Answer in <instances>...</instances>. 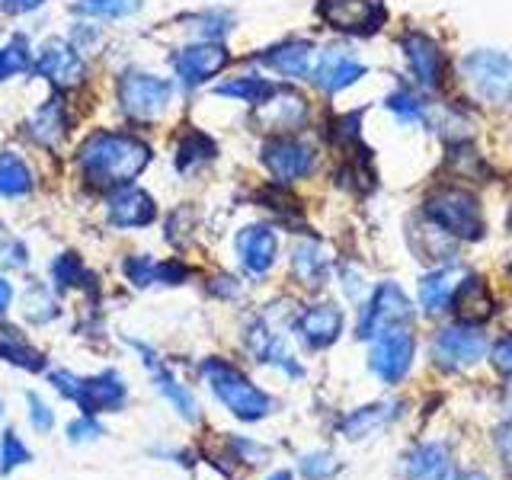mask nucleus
Masks as SVG:
<instances>
[{
  "label": "nucleus",
  "mask_w": 512,
  "mask_h": 480,
  "mask_svg": "<svg viewBox=\"0 0 512 480\" xmlns=\"http://www.w3.org/2000/svg\"><path fill=\"white\" fill-rule=\"evenodd\" d=\"M452 452L442 442H423L407 455V480H448Z\"/></svg>",
  "instance_id": "nucleus-24"
},
{
  "label": "nucleus",
  "mask_w": 512,
  "mask_h": 480,
  "mask_svg": "<svg viewBox=\"0 0 512 480\" xmlns=\"http://www.w3.org/2000/svg\"><path fill=\"white\" fill-rule=\"evenodd\" d=\"M231 445H234V452H237L240 458H244V461H250V464L266 461V448H260V445L250 442V439H234Z\"/></svg>",
  "instance_id": "nucleus-46"
},
{
  "label": "nucleus",
  "mask_w": 512,
  "mask_h": 480,
  "mask_svg": "<svg viewBox=\"0 0 512 480\" xmlns=\"http://www.w3.org/2000/svg\"><path fill=\"white\" fill-rule=\"evenodd\" d=\"M256 109H260V125L269 132H292V128L308 122V100L288 87H276L269 100Z\"/></svg>",
  "instance_id": "nucleus-20"
},
{
  "label": "nucleus",
  "mask_w": 512,
  "mask_h": 480,
  "mask_svg": "<svg viewBox=\"0 0 512 480\" xmlns=\"http://www.w3.org/2000/svg\"><path fill=\"white\" fill-rule=\"evenodd\" d=\"M68 125H71L68 106H64L61 96H52V100H45L29 116V138L36 144H45V148H52V144H58L68 135Z\"/></svg>",
  "instance_id": "nucleus-23"
},
{
  "label": "nucleus",
  "mask_w": 512,
  "mask_h": 480,
  "mask_svg": "<svg viewBox=\"0 0 512 480\" xmlns=\"http://www.w3.org/2000/svg\"><path fill=\"white\" fill-rule=\"evenodd\" d=\"M26 404H29V423H32V429L36 432H52L55 429V413H52V407L45 404V400L39 397V394H26Z\"/></svg>",
  "instance_id": "nucleus-43"
},
{
  "label": "nucleus",
  "mask_w": 512,
  "mask_h": 480,
  "mask_svg": "<svg viewBox=\"0 0 512 480\" xmlns=\"http://www.w3.org/2000/svg\"><path fill=\"white\" fill-rule=\"evenodd\" d=\"M394 416V410L388 404H368V407H359V410H352L349 416H343V423H340V432L346 439H365V436H372L375 429H381L384 423H388Z\"/></svg>",
  "instance_id": "nucleus-31"
},
{
  "label": "nucleus",
  "mask_w": 512,
  "mask_h": 480,
  "mask_svg": "<svg viewBox=\"0 0 512 480\" xmlns=\"http://www.w3.org/2000/svg\"><path fill=\"white\" fill-rule=\"evenodd\" d=\"M410 317H413V308H410V298L404 295V288L397 282H381L359 314V336L362 340H375L381 330L407 327Z\"/></svg>",
  "instance_id": "nucleus-7"
},
{
  "label": "nucleus",
  "mask_w": 512,
  "mask_h": 480,
  "mask_svg": "<svg viewBox=\"0 0 512 480\" xmlns=\"http://www.w3.org/2000/svg\"><path fill=\"white\" fill-rule=\"evenodd\" d=\"M295 333L304 346L311 349H324L330 343L340 340L343 333V311L336 304L324 301V304H311L295 317Z\"/></svg>",
  "instance_id": "nucleus-19"
},
{
  "label": "nucleus",
  "mask_w": 512,
  "mask_h": 480,
  "mask_svg": "<svg viewBox=\"0 0 512 480\" xmlns=\"http://www.w3.org/2000/svg\"><path fill=\"white\" fill-rule=\"evenodd\" d=\"M484 352H487V333L480 330V324H471V320L448 324L445 330L436 333V343H432V356L448 372L480 362Z\"/></svg>",
  "instance_id": "nucleus-8"
},
{
  "label": "nucleus",
  "mask_w": 512,
  "mask_h": 480,
  "mask_svg": "<svg viewBox=\"0 0 512 480\" xmlns=\"http://www.w3.org/2000/svg\"><path fill=\"white\" fill-rule=\"evenodd\" d=\"M263 164L279 183H292L308 176L317 164V151L295 135H276L263 144Z\"/></svg>",
  "instance_id": "nucleus-11"
},
{
  "label": "nucleus",
  "mask_w": 512,
  "mask_h": 480,
  "mask_svg": "<svg viewBox=\"0 0 512 480\" xmlns=\"http://www.w3.org/2000/svg\"><path fill=\"white\" fill-rule=\"evenodd\" d=\"M336 471H340V461H336L330 452H311L301 458V474L308 480H330Z\"/></svg>",
  "instance_id": "nucleus-41"
},
{
  "label": "nucleus",
  "mask_w": 512,
  "mask_h": 480,
  "mask_svg": "<svg viewBox=\"0 0 512 480\" xmlns=\"http://www.w3.org/2000/svg\"><path fill=\"white\" fill-rule=\"evenodd\" d=\"M52 388L77 404L84 416H100V413H119L128 404V388L116 368H106L100 375L80 378L74 372H52Z\"/></svg>",
  "instance_id": "nucleus-3"
},
{
  "label": "nucleus",
  "mask_w": 512,
  "mask_h": 480,
  "mask_svg": "<svg viewBox=\"0 0 512 480\" xmlns=\"http://www.w3.org/2000/svg\"><path fill=\"white\" fill-rule=\"evenodd\" d=\"M426 218L439 224L445 234L458 240H480L484 237V215H480V202L474 192L458 189V186H442L429 192L426 199Z\"/></svg>",
  "instance_id": "nucleus-4"
},
{
  "label": "nucleus",
  "mask_w": 512,
  "mask_h": 480,
  "mask_svg": "<svg viewBox=\"0 0 512 480\" xmlns=\"http://www.w3.org/2000/svg\"><path fill=\"white\" fill-rule=\"evenodd\" d=\"M106 221L119 231L148 228L157 221V202L151 199V192H144L135 183L116 186L106 196Z\"/></svg>",
  "instance_id": "nucleus-13"
},
{
  "label": "nucleus",
  "mask_w": 512,
  "mask_h": 480,
  "mask_svg": "<svg viewBox=\"0 0 512 480\" xmlns=\"http://www.w3.org/2000/svg\"><path fill=\"white\" fill-rule=\"evenodd\" d=\"M234 250L247 276H266L279 256V240L269 224H250L234 237Z\"/></svg>",
  "instance_id": "nucleus-16"
},
{
  "label": "nucleus",
  "mask_w": 512,
  "mask_h": 480,
  "mask_svg": "<svg viewBox=\"0 0 512 480\" xmlns=\"http://www.w3.org/2000/svg\"><path fill=\"white\" fill-rule=\"evenodd\" d=\"M247 349L253 352V359H256V362L276 365V368H282V372L292 375V378L304 375L292 352H288V349L282 346L279 333H272L269 324H263V320H256V324H250V330H247Z\"/></svg>",
  "instance_id": "nucleus-22"
},
{
  "label": "nucleus",
  "mask_w": 512,
  "mask_h": 480,
  "mask_svg": "<svg viewBox=\"0 0 512 480\" xmlns=\"http://www.w3.org/2000/svg\"><path fill=\"white\" fill-rule=\"evenodd\" d=\"M84 279H90V272L77 253H58L52 260V285L55 292H68V288H84Z\"/></svg>",
  "instance_id": "nucleus-33"
},
{
  "label": "nucleus",
  "mask_w": 512,
  "mask_h": 480,
  "mask_svg": "<svg viewBox=\"0 0 512 480\" xmlns=\"http://www.w3.org/2000/svg\"><path fill=\"white\" fill-rule=\"evenodd\" d=\"M458 480H487V474H480V471H468V474H461Z\"/></svg>",
  "instance_id": "nucleus-50"
},
{
  "label": "nucleus",
  "mask_w": 512,
  "mask_h": 480,
  "mask_svg": "<svg viewBox=\"0 0 512 480\" xmlns=\"http://www.w3.org/2000/svg\"><path fill=\"white\" fill-rule=\"evenodd\" d=\"M215 154H218V144L205 132H196V128H192V132H186L180 138V144H176V170H180L183 176L196 173L205 164H212Z\"/></svg>",
  "instance_id": "nucleus-27"
},
{
  "label": "nucleus",
  "mask_w": 512,
  "mask_h": 480,
  "mask_svg": "<svg viewBox=\"0 0 512 480\" xmlns=\"http://www.w3.org/2000/svg\"><path fill=\"white\" fill-rule=\"evenodd\" d=\"M26 320H32V324H52V320L58 317V298L48 292L45 285H29L26 288Z\"/></svg>",
  "instance_id": "nucleus-36"
},
{
  "label": "nucleus",
  "mask_w": 512,
  "mask_h": 480,
  "mask_svg": "<svg viewBox=\"0 0 512 480\" xmlns=\"http://www.w3.org/2000/svg\"><path fill=\"white\" fill-rule=\"evenodd\" d=\"M199 36L202 42H221L224 36L231 32L234 20H231V13H224V10H208L199 16Z\"/></svg>",
  "instance_id": "nucleus-40"
},
{
  "label": "nucleus",
  "mask_w": 512,
  "mask_h": 480,
  "mask_svg": "<svg viewBox=\"0 0 512 480\" xmlns=\"http://www.w3.org/2000/svg\"><path fill=\"white\" fill-rule=\"evenodd\" d=\"M388 109L397 116V122H404V125H416V122H423L426 119V109L423 103L416 100V96L410 90H397L388 96Z\"/></svg>",
  "instance_id": "nucleus-38"
},
{
  "label": "nucleus",
  "mask_w": 512,
  "mask_h": 480,
  "mask_svg": "<svg viewBox=\"0 0 512 480\" xmlns=\"http://www.w3.org/2000/svg\"><path fill=\"white\" fill-rule=\"evenodd\" d=\"M490 359H493V365H496V372L512 375V333H509V336H503V340L493 346Z\"/></svg>",
  "instance_id": "nucleus-45"
},
{
  "label": "nucleus",
  "mask_w": 512,
  "mask_h": 480,
  "mask_svg": "<svg viewBox=\"0 0 512 480\" xmlns=\"http://www.w3.org/2000/svg\"><path fill=\"white\" fill-rule=\"evenodd\" d=\"M32 192V170L16 151L0 154V199H23Z\"/></svg>",
  "instance_id": "nucleus-29"
},
{
  "label": "nucleus",
  "mask_w": 512,
  "mask_h": 480,
  "mask_svg": "<svg viewBox=\"0 0 512 480\" xmlns=\"http://www.w3.org/2000/svg\"><path fill=\"white\" fill-rule=\"evenodd\" d=\"M461 74L477 100H484L490 106L512 103V58H506L503 52L480 48V52L464 55Z\"/></svg>",
  "instance_id": "nucleus-5"
},
{
  "label": "nucleus",
  "mask_w": 512,
  "mask_h": 480,
  "mask_svg": "<svg viewBox=\"0 0 512 480\" xmlns=\"http://www.w3.org/2000/svg\"><path fill=\"white\" fill-rule=\"evenodd\" d=\"M170 100H173V80L167 77L135 71V68L119 77V103L132 122H154L157 116H164Z\"/></svg>",
  "instance_id": "nucleus-6"
},
{
  "label": "nucleus",
  "mask_w": 512,
  "mask_h": 480,
  "mask_svg": "<svg viewBox=\"0 0 512 480\" xmlns=\"http://www.w3.org/2000/svg\"><path fill=\"white\" fill-rule=\"evenodd\" d=\"M32 461V452H29V445L16 436V429L7 426L4 432H0V474H13L16 468H23V464Z\"/></svg>",
  "instance_id": "nucleus-37"
},
{
  "label": "nucleus",
  "mask_w": 512,
  "mask_h": 480,
  "mask_svg": "<svg viewBox=\"0 0 512 480\" xmlns=\"http://www.w3.org/2000/svg\"><path fill=\"white\" fill-rule=\"evenodd\" d=\"M228 64H231V55L221 42H192L173 55V71L186 90L208 84V80L218 77Z\"/></svg>",
  "instance_id": "nucleus-10"
},
{
  "label": "nucleus",
  "mask_w": 512,
  "mask_h": 480,
  "mask_svg": "<svg viewBox=\"0 0 512 480\" xmlns=\"http://www.w3.org/2000/svg\"><path fill=\"white\" fill-rule=\"evenodd\" d=\"M125 343L144 356L141 362L151 368V375H154V388L170 400L173 410L180 413L186 423H196V420H199V404H196V397H192V391L186 388V384H180V378H176V375L170 372V368L157 359V352H154L148 343H141V340H125Z\"/></svg>",
  "instance_id": "nucleus-15"
},
{
  "label": "nucleus",
  "mask_w": 512,
  "mask_h": 480,
  "mask_svg": "<svg viewBox=\"0 0 512 480\" xmlns=\"http://www.w3.org/2000/svg\"><path fill=\"white\" fill-rule=\"evenodd\" d=\"M100 42V29L90 26V23H77L74 32H71V45L77 52H93V45Z\"/></svg>",
  "instance_id": "nucleus-44"
},
{
  "label": "nucleus",
  "mask_w": 512,
  "mask_h": 480,
  "mask_svg": "<svg viewBox=\"0 0 512 480\" xmlns=\"http://www.w3.org/2000/svg\"><path fill=\"white\" fill-rule=\"evenodd\" d=\"M314 45L304 42V39H292V42H279L266 48L260 55V64H266L269 71H276L288 80H301V77H311L314 68Z\"/></svg>",
  "instance_id": "nucleus-21"
},
{
  "label": "nucleus",
  "mask_w": 512,
  "mask_h": 480,
  "mask_svg": "<svg viewBox=\"0 0 512 480\" xmlns=\"http://www.w3.org/2000/svg\"><path fill=\"white\" fill-rule=\"evenodd\" d=\"M10 304H13V282L0 279V317L10 311Z\"/></svg>",
  "instance_id": "nucleus-48"
},
{
  "label": "nucleus",
  "mask_w": 512,
  "mask_h": 480,
  "mask_svg": "<svg viewBox=\"0 0 512 480\" xmlns=\"http://www.w3.org/2000/svg\"><path fill=\"white\" fill-rule=\"evenodd\" d=\"M64 436H68L71 445H84V442H96L100 436H106V429L100 426V420H96V416H84V413H80L77 420L68 423Z\"/></svg>",
  "instance_id": "nucleus-42"
},
{
  "label": "nucleus",
  "mask_w": 512,
  "mask_h": 480,
  "mask_svg": "<svg viewBox=\"0 0 512 480\" xmlns=\"http://www.w3.org/2000/svg\"><path fill=\"white\" fill-rule=\"evenodd\" d=\"M29 263V250L20 237H13L4 224H0V269H23Z\"/></svg>",
  "instance_id": "nucleus-39"
},
{
  "label": "nucleus",
  "mask_w": 512,
  "mask_h": 480,
  "mask_svg": "<svg viewBox=\"0 0 512 480\" xmlns=\"http://www.w3.org/2000/svg\"><path fill=\"white\" fill-rule=\"evenodd\" d=\"M39 7H45V0H0V13H7V16H23Z\"/></svg>",
  "instance_id": "nucleus-47"
},
{
  "label": "nucleus",
  "mask_w": 512,
  "mask_h": 480,
  "mask_svg": "<svg viewBox=\"0 0 512 480\" xmlns=\"http://www.w3.org/2000/svg\"><path fill=\"white\" fill-rule=\"evenodd\" d=\"M320 16L340 32L368 36L381 29L388 13H384V0H320Z\"/></svg>",
  "instance_id": "nucleus-14"
},
{
  "label": "nucleus",
  "mask_w": 512,
  "mask_h": 480,
  "mask_svg": "<svg viewBox=\"0 0 512 480\" xmlns=\"http://www.w3.org/2000/svg\"><path fill=\"white\" fill-rule=\"evenodd\" d=\"M311 77L320 90H324L327 96H333V93L352 87L356 80H362L365 64L352 52H346V48H327V52H320L317 64L311 68Z\"/></svg>",
  "instance_id": "nucleus-17"
},
{
  "label": "nucleus",
  "mask_w": 512,
  "mask_h": 480,
  "mask_svg": "<svg viewBox=\"0 0 512 480\" xmlns=\"http://www.w3.org/2000/svg\"><path fill=\"white\" fill-rule=\"evenodd\" d=\"M455 292V282H452V272L448 269H436V272H426L420 279V304L426 314H439L448 308Z\"/></svg>",
  "instance_id": "nucleus-32"
},
{
  "label": "nucleus",
  "mask_w": 512,
  "mask_h": 480,
  "mask_svg": "<svg viewBox=\"0 0 512 480\" xmlns=\"http://www.w3.org/2000/svg\"><path fill=\"white\" fill-rule=\"evenodd\" d=\"M292 269H295V276L304 282V285H324L327 282V272H330V260H327V253L320 244H314V240H304V244L295 247L292 253Z\"/></svg>",
  "instance_id": "nucleus-28"
},
{
  "label": "nucleus",
  "mask_w": 512,
  "mask_h": 480,
  "mask_svg": "<svg viewBox=\"0 0 512 480\" xmlns=\"http://www.w3.org/2000/svg\"><path fill=\"white\" fill-rule=\"evenodd\" d=\"M141 10V0H74V13L93 20H125Z\"/></svg>",
  "instance_id": "nucleus-34"
},
{
  "label": "nucleus",
  "mask_w": 512,
  "mask_h": 480,
  "mask_svg": "<svg viewBox=\"0 0 512 480\" xmlns=\"http://www.w3.org/2000/svg\"><path fill=\"white\" fill-rule=\"evenodd\" d=\"M0 359L23 368V372H45V356L16 327H0Z\"/></svg>",
  "instance_id": "nucleus-26"
},
{
  "label": "nucleus",
  "mask_w": 512,
  "mask_h": 480,
  "mask_svg": "<svg viewBox=\"0 0 512 480\" xmlns=\"http://www.w3.org/2000/svg\"><path fill=\"white\" fill-rule=\"evenodd\" d=\"M413 352H416V340H413L410 327H391V330H381L372 340L368 365H372V372L384 384H397L400 378L410 372Z\"/></svg>",
  "instance_id": "nucleus-9"
},
{
  "label": "nucleus",
  "mask_w": 512,
  "mask_h": 480,
  "mask_svg": "<svg viewBox=\"0 0 512 480\" xmlns=\"http://www.w3.org/2000/svg\"><path fill=\"white\" fill-rule=\"evenodd\" d=\"M199 372L208 388H212V394L228 407V413L237 416V420L256 423L272 413V397L263 388H256V384L228 359H218V356L205 359L199 365Z\"/></svg>",
  "instance_id": "nucleus-2"
},
{
  "label": "nucleus",
  "mask_w": 512,
  "mask_h": 480,
  "mask_svg": "<svg viewBox=\"0 0 512 480\" xmlns=\"http://www.w3.org/2000/svg\"><path fill=\"white\" fill-rule=\"evenodd\" d=\"M32 71H36L39 77H45L52 87L68 90V87H77L80 80H84L87 64H84V55H80L68 39H48L39 48L36 61H32Z\"/></svg>",
  "instance_id": "nucleus-12"
},
{
  "label": "nucleus",
  "mask_w": 512,
  "mask_h": 480,
  "mask_svg": "<svg viewBox=\"0 0 512 480\" xmlns=\"http://www.w3.org/2000/svg\"><path fill=\"white\" fill-rule=\"evenodd\" d=\"M448 304L458 311L461 320H471V324H480V320H487L493 314L490 288L484 285V279H477V276H468L464 282H458Z\"/></svg>",
  "instance_id": "nucleus-25"
},
{
  "label": "nucleus",
  "mask_w": 512,
  "mask_h": 480,
  "mask_svg": "<svg viewBox=\"0 0 512 480\" xmlns=\"http://www.w3.org/2000/svg\"><path fill=\"white\" fill-rule=\"evenodd\" d=\"M266 480H295V477H292V471H276V474L266 477Z\"/></svg>",
  "instance_id": "nucleus-51"
},
{
  "label": "nucleus",
  "mask_w": 512,
  "mask_h": 480,
  "mask_svg": "<svg viewBox=\"0 0 512 480\" xmlns=\"http://www.w3.org/2000/svg\"><path fill=\"white\" fill-rule=\"evenodd\" d=\"M0 413H4V400H0Z\"/></svg>",
  "instance_id": "nucleus-52"
},
{
  "label": "nucleus",
  "mask_w": 512,
  "mask_h": 480,
  "mask_svg": "<svg viewBox=\"0 0 512 480\" xmlns=\"http://www.w3.org/2000/svg\"><path fill=\"white\" fill-rule=\"evenodd\" d=\"M500 452L506 455V464L512 468V423L500 432Z\"/></svg>",
  "instance_id": "nucleus-49"
},
{
  "label": "nucleus",
  "mask_w": 512,
  "mask_h": 480,
  "mask_svg": "<svg viewBox=\"0 0 512 480\" xmlns=\"http://www.w3.org/2000/svg\"><path fill=\"white\" fill-rule=\"evenodd\" d=\"M32 68V48L23 36H10L0 45V80H10Z\"/></svg>",
  "instance_id": "nucleus-35"
},
{
  "label": "nucleus",
  "mask_w": 512,
  "mask_h": 480,
  "mask_svg": "<svg viewBox=\"0 0 512 480\" xmlns=\"http://www.w3.org/2000/svg\"><path fill=\"white\" fill-rule=\"evenodd\" d=\"M151 164V148L141 138L128 132H93L80 141L77 148V167L90 186L116 189L135 183L141 170Z\"/></svg>",
  "instance_id": "nucleus-1"
},
{
  "label": "nucleus",
  "mask_w": 512,
  "mask_h": 480,
  "mask_svg": "<svg viewBox=\"0 0 512 480\" xmlns=\"http://www.w3.org/2000/svg\"><path fill=\"white\" fill-rule=\"evenodd\" d=\"M276 84L266 77H256V74H244V77H231L224 80V84L215 87L218 96H228V100H237V103H247V106H260L266 103Z\"/></svg>",
  "instance_id": "nucleus-30"
},
{
  "label": "nucleus",
  "mask_w": 512,
  "mask_h": 480,
  "mask_svg": "<svg viewBox=\"0 0 512 480\" xmlns=\"http://www.w3.org/2000/svg\"><path fill=\"white\" fill-rule=\"evenodd\" d=\"M400 48H404V58L410 64L413 77L420 80L426 90H439L442 77H445V55L442 48L432 42L426 32H407L400 39Z\"/></svg>",
  "instance_id": "nucleus-18"
}]
</instances>
